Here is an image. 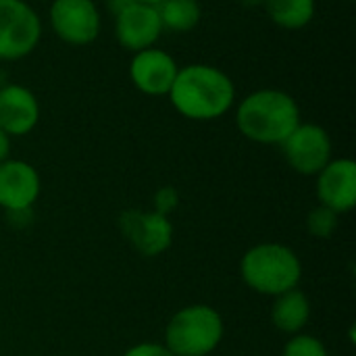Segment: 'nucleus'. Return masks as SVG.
<instances>
[{"label": "nucleus", "instance_id": "obj_14", "mask_svg": "<svg viewBox=\"0 0 356 356\" xmlns=\"http://www.w3.org/2000/svg\"><path fill=\"white\" fill-rule=\"evenodd\" d=\"M309 317H311V302L307 294L300 292L298 288L275 296L271 309V321L280 332L298 334L309 323Z\"/></svg>", "mask_w": 356, "mask_h": 356}, {"label": "nucleus", "instance_id": "obj_1", "mask_svg": "<svg viewBox=\"0 0 356 356\" xmlns=\"http://www.w3.org/2000/svg\"><path fill=\"white\" fill-rule=\"evenodd\" d=\"M173 108L192 121H213L229 113L236 102V86L219 67L194 63L181 67L169 90Z\"/></svg>", "mask_w": 356, "mask_h": 356}, {"label": "nucleus", "instance_id": "obj_7", "mask_svg": "<svg viewBox=\"0 0 356 356\" xmlns=\"http://www.w3.org/2000/svg\"><path fill=\"white\" fill-rule=\"evenodd\" d=\"M280 146L288 165L300 175H317L332 161V138L317 123H298Z\"/></svg>", "mask_w": 356, "mask_h": 356}, {"label": "nucleus", "instance_id": "obj_11", "mask_svg": "<svg viewBox=\"0 0 356 356\" xmlns=\"http://www.w3.org/2000/svg\"><path fill=\"white\" fill-rule=\"evenodd\" d=\"M317 198L334 213H350L356 204V163L353 159H332L317 173Z\"/></svg>", "mask_w": 356, "mask_h": 356}, {"label": "nucleus", "instance_id": "obj_22", "mask_svg": "<svg viewBox=\"0 0 356 356\" xmlns=\"http://www.w3.org/2000/svg\"><path fill=\"white\" fill-rule=\"evenodd\" d=\"M131 2H140V4H150V6H156V4H161L163 0H131Z\"/></svg>", "mask_w": 356, "mask_h": 356}, {"label": "nucleus", "instance_id": "obj_20", "mask_svg": "<svg viewBox=\"0 0 356 356\" xmlns=\"http://www.w3.org/2000/svg\"><path fill=\"white\" fill-rule=\"evenodd\" d=\"M123 356H173L165 344H152V342H144V344H138L134 348H129Z\"/></svg>", "mask_w": 356, "mask_h": 356}, {"label": "nucleus", "instance_id": "obj_17", "mask_svg": "<svg viewBox=\"0 0 356 356\" xmlns=\"http://www.w3.org/2000/svg\"><path fill=\"white\" fill-rule=\"evenodd\" d=\"M307 227H309V232L315 236V238H330L334 232H336V227H338V213H334L332 209H327V207H317V209H313L311 213H309V217H307Z\"/></svg>", "mask_w": 356, "mask_h": 356}, {"label": "nucleus", "instance_id": "obj_13", "mask_svg": "<svg viewBox=\"0 0 356 356\" xmlns=\"http://www.w3.org/2000/svg\"><path fill=\"white\" fill-rule=\"evenodd\" d=\"M40 121V102L35 94L19 83L0 88V129L10 136H27Z\"/></svg>", "mask_w": 356, "mask_h": 356}, {"label": "nucleus", "instance_id": "obj_8", "mask_svg": "<svg viewBox=\"0 0 356 356\" xmlns=\"http://www.w3.org/2000/svg\"><path fill=\"white\" fill-rule=\"evenodd\" d=\"M163 35V25L156 6L127 2L115 13V38L121 48L129 52H140L156 46Z\"/></svg>", "mask_w": 356, "mask_h": 356}, {"label": "nucleus", "instance_id": "obj_16", "mask_svg": "<svg viewBox=\"0 0 356 356\" xmlns=\"http://www.w3.org/2000/svg\"><path fill=\"white\" fill-rule=\"evenodd\" d=\"M163 31L188 33L192 31L202 17V6L198 0H163L156 4Z\"/></svg>", "mask_w": 356, "mask_h": 356}, {"label": "nucleus", "instance_id": "obj_6", "mask_svg": "<svg viewBox=\"0 0 356 356\" xmlns=\"http://www.w3.org/2000/svg\"><path fill=\"white\" fill-rule=\"evenodd\" d=\"M52 31L69 46L92 44L102 27L94 0H52L48 10Z\"/></svg>", "mask_w": 356, "mask_h": 356}, {"label": "nucleus", "instance_id": "obj_18", "mask_svg": "<svg viewBox=\"0 0 356 356\" xmlns=\"http://www.w3.org/2000/svg\"><path fill=\"white\" fill-rule=\"evenodd\" d=\"M282 356H330L321 340L307 334H296L286 346Z\"/></svg>", "mask_w": 356, "mask_h": 356}, {"label": "nucleus", "instance_id": "obj_15", "mask_svg": "<svg viewBox=\"0 0 356 356\" xmlns=\"http://www.w3.org/2000/svg\"><path fill=\"white\" fill-rule=\"evenodd\" d=\"M263 6L275 25L290 31L307 27L317 10L315 0H263Z\"/></svg>", "mask_w": 356, "mask_h": 356}, {"label": "nucleus", "instance_id": "obj_10", "mask_svg": "<svg viewBox=\"0 0 356 356\" xmlns=\"http://www.w3.org/2000/svg\"><path fill=\"white\" fill-rule=\"evenodd\" d=\"M121 232L127 242L144 257H156L165 252L173 242V225L167 215L127 211L121 217Z\"/></svg>", "mask_w": 356, "mask_h": 356}, {"label": "nucleus", "instance_id": "obj_19", "mask_svg": "<svg viewBox=\"0 0 356 356\" xmlns=\"http://www.w3.org/2000/svg\"><path fill=\"white\" fill-rule=\"evenodd\" d=\"M154 202H156V213L167 215V213L175 211V207H177V192L173 188H163L156 194Z\"/></svg>", "mask_w": 356, "mask_h": 356}, {"label": "nucleus", "instance_id": "obj_9", "mask_svg": "<svg viewBox=\"0 0 356 356\" xmlns=\"http://www.w3.org/2000/svg\"><path fill=\"white\" fill-rule=\"evenodd\" d=\"M177 71V60L156 46L134 52L129 63V79L146 96H167Z\"/></svg>", "mask_w": 356, "mask_h": 356}, {"label": "nucleus", "instance_id": "obj_21", "mask_svg": "<svg viewBox=\"0 0 356 356\" xmlns=\"http://www.w3.org/2000/svg\"><path fill=\"white\" fill-rule=\"evenodd\" d=\"M8 154H10V138L0 129V163L6 161Z\"/></svg>", "mask_w": 356, "mask_h": 356}, {"label": "nucleus", "instance_id": "obj_23", "mask_svg": "<svg viewBox=\"0 0 356 356\" xmlns=\"http://www.w3.org/2000/svg\"><path fill=\"white\" fill-rule=\"evenodd\" d=\"M242 2H246V4H263V0H242Z\"/></svg>", "mask_w": 356, "mask_h": 356}, {"label": "nucleus", "instance_id": "obj_3", "mask_svg": "<svg viewBox=\"0 0 356 356\" xmlns=\"http://www.w3.org/2000/svg\"><path fill=\"white\" fill-rule=\"evenodd\" d=\"M244 284L265 296H280L298 288L302 265L294 250L284 244L252 246L240 263Z\"/></svg>", "mask_w": 356, "mask_h": 356}, {"label": "nucleus", "instance_id": "obj_5", "mask_svg": "<svg viewBox=\"0 0 356 356\" xmlns=\"http://www.w3.org/2000/svg\"><path fill=\"white\" fill-rule=\"evenodd\" d=\"M42 40V21L25 0H0V60L31 54Z\"/></svg>", "mask_w": 356, "mask_h": 356}, {"label": "nucleus", "instance_id": "obj_4", "mask_svg": "<svg viewBox=\"0 0 356 356\" xmlns=\"http://www.w3.org/2000/svg\"><path fill=\"white\" fill-rule=\"evenodd\" d=\"M223 340V319L207 305L177 311L165 330V348L173 356H207Z\"/></svg>", "mask_w": 356, "mask_h": 356}, {"label": "nucleus", "instance_id": "obj_12", "mask_svg": "<svg viewBox=\"0 0 356 356\" xmlns=\"http://www.w3.org/2000/svg\"><path fill=\"white\" fill-rule=\"evenodd\" d=\"M38 196L40 175L29 163L17 159L0 163V207L6 213L29 211Z\"/></svg>", "mask_w": 356, "mask_h": 356}, {"label": "nucleus", "instance_id": "obj_2", "mask_svg": "<svg viewBox=\"0 0 356 356\" xmlns=\"http://www.w3.org/2000/svg\"><path fill=\"white\" fill-rule=\"evenodd\" d=\"M300 121L298 102L284 90H257L242 98L236 111V125L257 144H282Z\"/></svg>", "mask_w": 356, "mask_h": 356}]
</instances>
